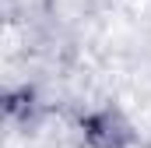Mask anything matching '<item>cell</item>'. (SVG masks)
Listing matches in <instances>:
<instances>
[{
  "instance_id": "obj_1",
  "label": "cell",
  "mask_w": 151,
  "mask_h": 148,
  "mask_svg": "<svg viewBox=\"0 0 151 148\" xmlns=\"http://www.w3.org/2000/svg\"><path fill=\"white\" fill-rule=\"evenodd\" d=\"M84 148H134L137 145V127L119 106H95L77 120Z\"/></svg>"
}]
</instances>
